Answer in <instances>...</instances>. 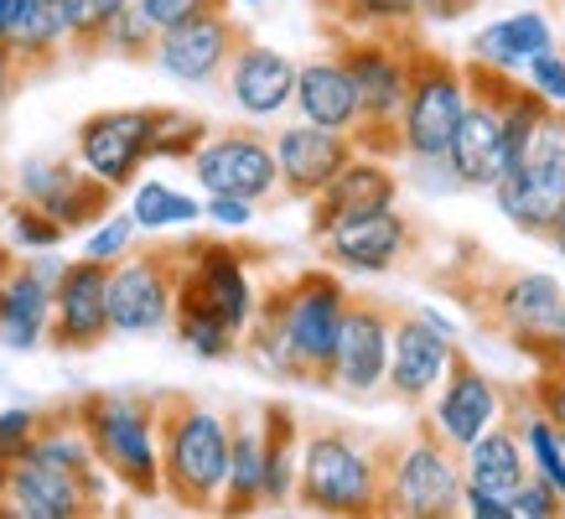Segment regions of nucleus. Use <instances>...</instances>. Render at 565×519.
I'll list each match as a JSON object with an SVG mask.
<instances>
[{
  "instance_id": "423d86ee",
  "label": "nucleus",
  "mask_w": 565,
  "mask_h": 519,
  "mask_svg": "<svg viewBox=\"0 0 565 519\" xmlns=\"http://www.w3.org/2000/svg\"><path fill=\"white\" fill-rule=\"evenodd\" d=\"M384 515L399 519H451L462 515V452L451 447L430 415L399 436L390 463V484H384Z\"/></svg>"
},
{
  "instance_id": "39448f33",
  "label": "nucleus",
  "mask_w": 565,
  "mask_h": 519,
  "mask_svg": "<svg viewBox=\"0 0 565 519\" xmlns=\"http://www.w3.org/2000/svg\"><path fill=\"white\" fill-rule=\"evenodd\" d=\"M104 478L130 499H161V457H156V395L146 390H88L68 405Z\"/></svg>"
},
{
  "instance_id": "58836bf2",
  "label": "nucleus",
  "mask_w": 565,
  "mask_h": 519,
  "mask_svg": "<svg viewBox=\"0 0 565 519\" xmlns=\"http://www.w3.org/2000/svg\"><path fill=\"white\" fill-rule=\"evenodd\" d=\"M519 78L540 94V99L550 104H565V52L550 42V47H540L534 57H524V68H519Z\"/></svg>"
},
{
  "instance_id": "f03ea898",
  "label": "nucleus",
  "mask_w": 565,
  "mask_h": 519,
  "mask_svg": "<svg viewBox=\"0 0 565 519\" xmlns=\"http://www.w3.org/2000/svg\"><path fill=\"white\" fill-rule=\"evenodd\" d=\"M348 286L332 265H307L296 276L270 280L255 296V317L239 332V348L249 359L275 374V380H296L311 390H327V369H332V343L343 328Z\"/></svg>"
},
{
  "instance_id": "bb28decb",
  "label": "nucleus",
  "mask_w": 565,
  "mask_h": 519,
  "mask_svg": "<svg viewBox=\"0 0 565 519\" xmlns=\"http://www.w3.org/2000/svg\"><path fill=\"white\" fill-rule=\"evenodd\" d=\"M0 42L17 57L21 78L32 84L42 73H52L68 52V32H63V17L47 11L42 0H0Z\"/></svg>"
},
{
  "instance_id": "dca6fc26",
  "label": "nucleus",
  "mask_w": 565,
  "mask_h": 519,
  "mask_svg": "<svg viewBox=\"0 0 565 519\" xmlns=\"http://www.w3.org/2000/svg\"><path fill=\"white\" fill-rule=\"evenodd\" d=\"M384 363H390V301L348 292L327 390L343 400H384Z\"/></svg>"
},
{
  "instance_id": "f257e3e1",
  "label": "nucleus",
  "mask_w": 565,
  "mask_h": 519,
  "mask_svg": "<svg viewBox=\"0 0 565 519\" xmlns=\"http://www.w3.org/2000/svg\"><path fill=\"white\" fill-rule=\"evenodd\" d=\"M430 292H441L457 301L472 332L488 343L509 348L519 359L534 363V374L555 369L565 332V286L545 271H524L514 260L493 255L488 244L451 234L441 244L436 265L420 271Z\"/></svg>"
},
{
  "instance_id": "79ce46f5",
  "label": "nucleus",
  "mask_w": 565,
  "mask_h": 519,
  "mask_svg": "<svg viewBox=\"0 0 565 519\" xmlns=\"http://www.w3.org/2000/svg\"><path fill=\"white\" fill-rule=\"evenodd\" d=\"M136 6L151 17L156 32H167V27H177V21L203 17V11H223V0H136Z\"/></svg>"
},
{
  "instance_id": "c756f323",
  "label": "nucleus",
  "mask_w": 565,
  "mask_h": 519,
  "mask_svg": "<svg viewBox=\"0 0 565 519\" xmlns=\"http://www.w3.org/2000/svg\"><path fill=\"white\" fill-rule=\"evenodd\" d=\"M555 42V27H550L540 11H519V17H503L493 27H482L472 42H467V57H482V63H493V68H509L519 73L524 68V57H534L540 47Z\"/></svg>"
},
{
  "instance_id": "4be33fe9",
  "label": "nucleus",
  "mask_w": 565,
  "mask_h": 519,
  "mask_svg": "<svg viewBox=\"0 0 565 519\" xmlns=\"http://www.w3.org/2000/svg\"><path fill=\"white\" fill-rule=\"evenodd\" d=\"M63 271V260L52 250H36L32 260H11L0 271V348L32 353L47 343V311H52V280Z\"/></svg>"
},
{
  "instance_id": "f704fd0d",
  "label": "nucleus",
  "mask_w": 565,
  "mask_h": 519,
  "mask_svg": "<svg viewBox=\"0 0 565 519\" xmlns=\"http://www.w3.org/2000/svg\"><path fill=\"white\" fill-rule=\"evenodd\" d=\"M151 52H156V27H151V17L140 11L136 0H130L120 17L104 27L99 57H120V63H151Z\"/></svg>"
},
{
  "instance_id": "cd10ccee",
  "label": "nucleus",
  "mask_w": 565,
  "mask_h": 519,
  "mask_svg": "<svg viewBox=\"0 0 565 519\" xmlns=\"http://www.w3.org/2000/svg\"><path fill=\"white\" fill-rule=\"evenodd\" d=\"M259 463H265V509L296 504V463H301V415L286 400L259 405Z\"/></svg>"
},
{
  "instance_id": "6ab92c4d",
  "label": "nucleus",
  "mask_w": 565,
  "mask_h": 519,
  "mask_svg": "<svg viewBox=\"0 0 565 519\" xmlns=\"http://www.w3.org/2000/svg\"><path fill=\"white\" fill-rule=\"evenodd\" d=\"M426 415L451 447L467 452L498 415H503V384H498L493 374H482L478 359L467 353V343H457L451 359H446V374H441V384H436V395H430Z\"/></svg>"
},
{
  "instance_id": "c03bdc74",
  "label": "nucleus",
  "mask_w": 565,
  "mask_h": 519,
  "mask_svg": "<svg viewBox=\"0 0 565 519\" xmlns=\"http://www.w3.org/2000/svg\"><path fill=\"white\" fill-rule=\"evenodd\" d=\"M534 400V411L545 415L555 432H565V380L561 374H534V384H524Z\"/></svg>"
},
{
  "instance_id": "e433bc0d",
  "label": "nucleus",
  "mask_w": 565,
  "mask_h": 519,
  "mask_svg": "<svg viewBox=\"0 0 565 519\" xmlns=\"http://www.w3.org/2000/svg\"><path fill=\"white\" fill-rule=\"evenodd\" d=\"M6 240H11L17 255H36V250H57L68 234H63V224H52L42 208H32L26 198L11 192L6 198Z\"/></svg>"
},
{
  "instance_id": "c9c22d12",
  "label": "nucleus",
  "mask_w": 565,
  "mask_h": 519,
  "mask_svg": "<svg viewBox=\"0 0 565 519\" xmlns=\"http://www.w3.org/2000/svg\"><path fill=\"white\" fill-rule=\"evenodd\" d=\"M130 0H63V32H68V52L78 57H99L104 27L120 17Z\"/></svg>"
},
{
  "instance_id": "de8ad7c7",
  "label": "nucleus",
  "mask_w": 565,
  "mask_h": 519,
  "mask_svg": "<svg viewBox=\"0 0 565 519\" xmlns=\"http://www.w3.org/2000/svg\"><path fill=\"white\" fill-rule=\"evenodd\" d=\"M545 244L555 250V255L565 260V203L555 208V219H550V229H545Z\"/></svg>"
},
{
  "instance_id": "0eeeda50",
  "label": "nucleus",
  "mask_w": 565,
  "mask_h": 519,
  "mask_svg": "<svg viewBox=\"0 0 565 519\" xmlns=\"http://www.w3.org/2000/svg\"><path fill=\"white\" fill-rule=\"evenodd\" d=\"M467 84L462 63L451 52L430 47L426 36L411 42V78H405V104H399V140L405 161H446L457 115H462Z\"/></svg>"
},
{
  "instance_id": "a211bd4d",
  "label": "nucleus",
  "mask_w": 565,
  "mask_h": 519,
  "mask_svg": "<svg viewBox=\"0 0 565 519\" xmlns=\"http://www.w3.org/2000/svg\"><path fill=\"white\" fill-rule=\"evenodd\" d=\"M115 338L109 332V265L104 260H63L52 280V311H47V348L57 353H94Z\"/></svg>"
},
{
  "instance_id": "8fccbe9b",
  "label": "nucleus",
  "mask_w": 565,
  "mask_h": 519,
  "mask_svg": "<svg viewBox=\"0 0 565 519\" xmlns=\"http://www.w3.org/2000/svg\"><path fill=\"white\" fill-rule=\"evenodd\" d=\"M223 6H265V0H223Z\"/></svg>"
},
{
  "instance_id": "a878e982",
  "label": "nucleus",
  "mask_w": 565,
  "mask_h": 519,
  "mask_svg": "<svg viewBox=\"0 0 565 519\" xmlns=\"http://www.w3.org/2000/svg\"><path fill=\"white\" fill-rule=\"evenodd\" d=\"M291 109H296V120L322 125V130H343V136H353V125L363 120L359 88H353L348 68L332 52H327V57H311V63H296Z\"/></svg>"
},
{
  "instance_id": "9b49d317",
  "label": "nucleus",
  "mask_w": 565,
  "mask_h": 519,
  "mask_svg": "<svg viewBox=\"0 0 565 519\" xmlns=\"http://www.w3.org/2000/svg\"><path fill=\"white\" fill-rule=\"evenodd\" d=\"M457 348V332L446 317L426 307L390 301V363H384V400L405 411H426L436 384L446 374V359Z\"/></svg>"
},
{
  "instance_id": "5701e85b",
  "label": "nucleus",
  "mask_w": 565,
  "mask_h": 519,
  "mask_svg": "<svg viewBox=\"0 0 565 519\" xmlns=\"http://www.w3.org/2000/svg\"><path fill=\"white\" fill-rule=\"evenodd\" d=\"M399 188H405V177L394 172V161H379V156H363L353 151L343 172L332 177L317 198H311V240H322L327 229L348 224V219H363V213H379V208H394L399 203Z\"/></svg>"
},
{
  "instance_id": "ea45409f",
  "label": "nucleus",
  "mask_w": 565,
  "mask_h": 519,
  "mask_svg": "<svg viewBox=\"0 0 565 519\" xmlns=\"http://www.w3.org/2000/svg\"><path fill=\"white\" fill-rule=\"evenodd\" d=\"M565 515V494L555 484H545L540 473H530L514 494V519H561Z\"/></svg>"
},
{
  "instance_id": "473e14b6",
  "label": "nucleus",
  "mask_w": 565,
  "mask_h": 519,
  "mask_svg": "<svg viewBox=\"0 0 565 519\" xmlns=\"http://www.w3.org/2000/svg\"><path fill=\"white\" fill-rule=\"evenodd\" d=\"M213 125L192 109L177 104H156V136H151V161H192V151L207 140Z\"/></svg>"
},
{
  "instance_id": "ddd939ff",
  "label": "nucleus",
  "mask_w": 565,
  "mask_h": 519,
  "mask_svg": "<svg viewBox=\"0 0 565 519\" xmlns=\"http://www.w3.org/2000/svg\"><path fill=\"white\" fill-rule=\"evenodd\" d=\"M430 244V234L415 224L411 213L394 208H379V213H363V219H348V224L327 229L317 250L332 271H353V276H390V271H405L420 250Z\"/></svg>"
},
{
  "instance_id": "7c9ffc66",
  "label": "nucleus",
  "mask_w": 565,
  "mask_h": 519,
  "mask_svg": "<svg viewBox=\"0 0 565 519\" xmlns=\"http://www.w3.org/2000/svg\"><path fill=\"white\" fill-rule=\"evenodd\" d=\"M130 219H136L140 234L192 229V224H203V198L177 192L172 182H161V177H146V182H136V188H130Z\"/></svg>"
},
{
  "instance_id": "f8f14e48",
  "label": "nucleus",
  "mask_w": 565,
  "mask_h": 519,
  "mask_svg": "<svg viewBox=\"0 0 565 519\" xmlns=\"http://www.w3.org/2000/svg\"><path fill=\"white\" fill-rule=\"evenodd\" d=\"M156 104H125V109H94L73 130V161L109 182L115 192H130L151 161Z\"/></svg>"
},
{
  "instance_id": "2f4dec72",
  "label": "nucleus",
  "mask_w": 565,
  "mask_h": 519,
  "mask_svg": "<svg viewBox=\"0 0 565 519\" xmlns=\"http://www.w3.org/2000/svg\"><path fill=\"white\" fill-rule=\"evenodd\" d=\"M317 6H322L343 32L399 36V32H420V27H426L415 0H317Z\"/></svg>"
},
{
  "instance_id": "f3484780",
  "label": "nucleus",
  "mask_w": 565,
  "mask_h": 519,
  "mask_svg": "<svg viewBox=\"0 0 565 519\" xmlns=\"http://www.w3.org/2000/svg\"><path fill=\"white\" fill-rule=\"evenodd\" d=\"M244 42H249V27L223 6V11H203V17L177 21L167 32H156L151 63L167 78H177V84L213 88V84H223V73H228V63H234V52Z\"/></svg>"
},
{
  "instance_id": "20e7f679",
  "label": "nucleus",
  "mask_w": 565,
  "mask_h": 519,
  "mask_svg": "<svg viewBox=\"0 0 565 519\" xmlns=\"http://www.w3.org/2000/svg\"><path fill=\"white\" fill-rule=\"evenodd\" d=\"M156 457H161V499L177 509H218L228 473V415L198 395L161 390L156 395Z\"/></svg>"
},
{
  "instance_id": "1a4fd4ad",
  "label": "nucleus",
  "mask_w": 565,
  "mask_h": 519,
  "mask_svg": "<svg viewBox=\"0 0 565 519\" xmlns=\"http://www.w3.org/2000/svg\"><path fill=\"white\" fill-rule=\"evenodd\" d=\"M249 250L234 240H182V276L172 311H203L228 332H244L255 317L259 286L249 280Z\"/></svg>"
},
{
  "instance_id": "b1692460",
  "label": "nucleus",
  "mask_w": 565,
  "mask_h": 519,
  "mask_svg": "<svg viewBox=\"0 0 565 519\" xmlns=\"http://www.w3.org/2000/svg\"><path fill=\"white\" fill-rule=\"evenodd\" d=\"M530 473L534 467H530V457H524L519 415H514V405L503 400V415L462 452V494H478V499H493V504H509V509H514V494Z\"/></svg>"
},
{
  "instance_id": "37998d69",
  "label": "nucleus",
  "mask_w": 565,
  "mask_h": 519,
  "mask_svg": "<svg viewBox=\"0 0 565 519\" xmlns=\"http://www.w3.org/2000/svg\"><path fill=\"white\" fill-rule=\"evenodd\" d=\"M203 219L213 229H228V234H239V229L255 224V203H244V198H228V192H207L203 198Z\"/></svg>"
},
{
  "instance_id": "09e8293b",
  "label": "nucleus",
  "mask_w": 565,
  "mask_h": 519,
  "mask_svg": "<svg viewBox=\"0 0 565 519\" xmlns=\"http://www.w3.org/2000/svg\"><path fill=\"white\" fill-rule=\"evenodd\" d=\"M11 260H17V250H11V244H0V271H6Z\"/></svg>"
},
{
  "instance_id": "2eb2a0df",
  "label": "nucleus",
  "mask_w": 565,
  "mask_h": 519,
  "mask_svg": "<svg viewBox=\"0 0 565 519\" xmlns=\"http://www.w3.org/2000/svg\"><path fill=\"white\" fill-rule=\"evenodd\" d=\"M11 192L26 198L32 208H42L52 224H63V234H84L120 198L109 182L84 172L73 156H26L17 167V177H11Z\"/></svg>"
},
{
  "instance_id": "72a5a7b5",
  "label": "nucleus",
  "mask_w": 565,
  "mask_h": 519,
  "mask_svg": "<svg viewBox=\"0 0 565 519\" xmlns=\"http://www.w3.org/2000/svg\"><path fill=\"white\" fill-rule=\"evenodd\" d=\"M167 328L177 332V343L188 348L192 359H203V363H223V359H234V353H239V332H228L223 322L203 317V311H182V307H177Z\"/></svg>"
},
{
  "instance_id": "c85d7f7f",
  "label": "nucleus",
  "mask_w": 565,
  "mask_h": 519,
  "mask_svg": "<svg viewBox=\"0 0 565 519\" xmlns=\"http://www.w3.org/2000/svg\"><path fill=\"white\" fill-rule=\"evenodd\" d=\"M265 509V463H259V415H228V473H223L218 515Z\"/></svg>"
},
{
  "instance_id": "9d476101",
  "label": "nucleus",
  "mask_w": 565,
  "mask_h": 519,
  "mask_svg": "<svg viewBox=\"0 0 565 519\" xmlns=\"http://www.w3.org/2000/svg\"><path fill=\"white\" fill-rule=\"evenodd\" d=\"M182 276V244H146L109 265V332L115 338H151L167 332Z\"/></svg>"
},
{
  "instance_id": "7ed1b4c3",
  "label": "nucleus",
  "mask_w": 565,
  "mask_h": 519,
  "mask_svg": "<svg viewBox=\"0 0 565 519\" xmlns=\"http://www.w3.org/2000/svg\"><path fill=\"white\" fill-rule=\"evenodd\" d=\"M399 436L359 432L343 421H317L301 432V463H296V504L338 519L384 515V484Z\"/></svg>"
},
{
  "instance_id": "a18cd8bd",
  "label": "nucleus",
  "mask_w": 565,
  "mask_h": 519,
  "mask_svg": "<svg viewBox=\"0 0 565 519\" xmlns=\"http://www.w3.org/2000/svg\"><path fill=\"white\" fill-rule=\"evenodd\" d=\"M415 6H420V21H426V27H451V21L472 17L482 0H415Z\"/></svg>"
},
{
  "instance_id": "49530a36",
  "label": "nucleus",
  "mask_w": 565,
  "mask_h": 519,
  "mask_svg": "<svg viewBox=\"0 0 565 519\" xmlns=\"http://www.w3.org/2000/svg\"><path fill=\"white\" fill-rule=\"evenodd\" d=\"M21 84H26V78H21L17 57H11V52H6V42H0V109L17 99V88H21Z\"/></svg>"
},
{
  "instance_id": "a19ab883",
  "label": "nucleus",
  "mask_w": 565,
  "mask_h": 519,
  "mask_svg": "<svg viewBox=\"0 0 565 519\" xmlns=\"http://www.w3.org/2000/svg\"><path fill=\"white\" fill-rule=\"evenodd\" d=\"M42 426V411H26V405H11V411H0V463H11L26 452V442L36 436Z\"/></svg>"
},
{
  "instance_id": "4468645a",
  "label": "nucleus",
  "mask_w": 565,
  "mask_h": 519,
  "mask_svg": "<svg viewBox=\"0 0 565 519\" xmlns=\"http://www.w3.org/2000/svg\"><path fill=\"white\" fill-rule=\"evenodd\" d=\"M192 177L203 192H228L244 203H275L280 198V172H275L270 136L249 125H228V130H207V140L192 151Z\"/></svg>"
},
{
  "instance_id": "3c124183",
  "label": "nucleus",
  "mask_w": 565,
  "mask_h": 519,
  "mask_svg": "<svg viewBox=\"0 0 565 519\" xmlns=\"http://www.w3.org/2000/svg\"><path fill=\"white\" fill-rule=\"evenodd\" d=\"M561 457H565V432H561Z\"/></svg>"
},
{
  "instance_id": "412c9836",
  "label": "nucleus",
  "mask_w": 565,
  "mask_h": 519,
  "mask_svg": "<svg viewBox=\"0 0 565 519\" xmlns=\"http://www.w3.org/2000/svg\"><path fill=\"white\" fill-rule=\"evenodd\" d=\"M270 151H275V172H280V198L286 203H311L353 161V136L291 120L270 136Z\"/></svg>"
},
{
  "instance_id": "393cba45",
  "label": "nucleus",
  "mask_w": 565,
  "mask_h": 519,
  "mask_svg": "<svg viewBox=\"0 0 565 519\" xmlns=\"http://www.w3.org/2000/svg\"><path fill=\"white\" fill-rule=\"evenodd\" d=\"M223 88H228V99L239 109L244 120H275V115H286L291 109V88H296V63L286 52L265 47V42H244L234 52V63L223 73Z\"/></svg>"
},
{
  "instance_id": "4c0bfd02",
  "label": "nucleus",
  "mask_w": 565,
  "mask_h": 519,
  "mask_svg": "<svg viewBox=\"0 0 565 519\" xmlns=\"http://www.w3.org/2000/svg\"><path fill=\"white\" fill-rule=\"evenodd\" d=\"M136 244H140L136 219H130V213H115V208L104 213L99 224L84 229V255L88 260H104V265H115L120 255H130Z\"/></svg>"
},
{
  "instance_id": "aec40b11",
  "label": "nucleus",
  "mask_w": 565,
  "mask_h": 519,
  "mask_svg": "<svg viewBox=\"0 0 565 519\" xmlns=\"http://www.w3.org/2000/svg\"><path fill=\"white\" fill-rule=\"evenodd\" d=\"M104 494L78 484L57 467L36 463V457H11L0 463V515L11 519H84L99 515Z\"/></svg>"
},
{
  "instance_id": "6e6552de",
  "label": "nucleus",
  "mask_w": 565,
  "mask_h": 519,
  "mask_svg": "<svg viewBox=\"0 0 565 519\" xmlns=\"http://www.w3.org/2000/svg\"><path fill=\"white\" fill-rule=\"evenodd\" d=\"M462 115L446 146V167L457 177V192H488L503 177V94L514 84L509 68H493L482 57L462 63Z\"/></svg>"
}]
</instances>
